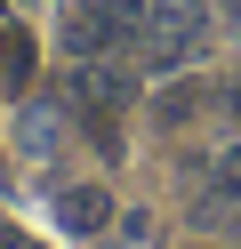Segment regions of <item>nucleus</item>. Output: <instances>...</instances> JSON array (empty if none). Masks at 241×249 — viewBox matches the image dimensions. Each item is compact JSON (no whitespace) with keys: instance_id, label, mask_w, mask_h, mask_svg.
I'll return each instance as SVG.
<instances>
[{"instance_id":"obj_1","label":"nucleus","mask_w":241,"mask_h":249,"mask_svg":"<svg viewBox=\"0 0 241 249\" xmlns=\"http://www.w3.org/2000/svg\"><path fill=\"white\" fill-rule=\"evenodd\" d=\"M201 40H209V17H201V0H153L145 8V24H137V72H185L193 56H201Z\"/></svg>"},{"instance_id":"obj_2","label":"nucleus","mask_w":241,"mask_h":249,"mask_svg":"<svg viewBox=\"0 0 241 249\" xmlns=\"http://www.w3.org/2000/svg\"><path fill=\"white\" fill-rule=\"evenodd\" d=\"M121 40H137L105 0H64V56L89 65V56H121Z\"/></svg>"},{"instance_id":"obj_3","label":"nucleus","mask_w":241,"mask_h":249,"mask_svg":"<svg viewBox=\"0 0 241 249\" xmlns=\"http://www.w3.org/2000/svg\"><path fill=\"white\" fill-rule=\"evenodd\" d=\"M56 225L73 233V241H96L105 225H121V209H112L105 185H64V193H56Z\"/></svg>"},{"instance_id":"obj_4","label":"nucleus","mask_w":241,"mask_h":249,"mask_svg":"<svg viewBox=\"0 0 241 249\" xmlns=\"http://www.w3.org/2000/svg\"><path fill=\"white\" fill-rule=\"evenodd\" d=\"M0 89H8V97L32 89V33L8 17V8H0Z\"/></svg>"},{"instance_id":"obj_5","label":"nucleus","mask_w":241,"mask_h":249,"mask_svg":"<svg viewBox=\"0 0 241 249\" xmlns=\"http://www.w3.org/2000/svg\"><path fill=\"white\" fill-rule=\"evenodd\" d=\"M56 137H64L56 105H24V113H16V145H24L32 161H48V153H56Z\"/></svg>"},{"instance_id":"obj_6","label":"nucleus","mask_w":241,"mask_h":249,"mask_svg":"<svg viewBox=\"0 0 241 249\" xmlns=\"http://www.w3.org/2000/svg\"><path fill=\"white\" fill-rule=\"evenodd\" d=\"M193 105H201V89H169V97H161V105H153V113H161V121H185V113H193Z\"/></svg>"},{"instance_id":"obj_7","label":"nucleus","mask_w":241,"mask_h":249,"mask_svg":"<svg viewBox=\"0 0 241 249\" xmlns=\"http://www.w3.org/2000/svg\"><path fill=\"white\" fill-rule=\"evenodd\" d=\"M105 8H112V17L129 24V33H137V24H145V8H153V0H105Z\"/></svg>"},{"instance_id":"obj_8","label":"nucleus","mask_w":241,"mask_h":249,"mask_svg":"<svg viewBox=\"0 0 241 249\" xmlns=\"http://www.w3.org/2000/svg\"><path fill=\"white\" fill-rule=\"evenodd\" d=\"M225 113H233V129H241V72L225 81Z\"/></svg>"},{"instance_id":"obj_9","label":"nucleus","mask_w":241,"mask_h":249,"mask_svg":"<svg viewBox=\"0 0 241 249\" xmlns=\"http://www.w3.org/2000/svg\"><path fill=\"white\" fill-rule=\"evenodd\" d=\"M0 249H40V241H32V233H16V225H8V233H0Z\"/></svg>"},{"instance_id":"obj_10","label":"nucleus","mask_w":241,"mask_h":249,"mask_svg":"<svg viewBox=\"0 0 241 249\" xmlns=\"http://www.w3.org/2000/svg\"><path fill=\"white\" fill-rule=\"evenodd\" d=\"M121 249H145V241H129V233H121Z\"/></svg>"},{"instance_id":"obj_11","label":"nucleus","mask_w":241,"mask_h":249,"mask_svg":"<svg viewBox=\"0 0 241 249\" xmlns=\"http://www.w3.org/2000/svg\"><path fill=\"white\" fill-rule=\"evenodd\" d=\"M225 8H233V17H241V0H225Z\"/></svg>"}]
</instances>
